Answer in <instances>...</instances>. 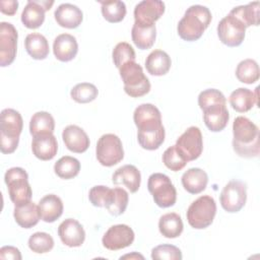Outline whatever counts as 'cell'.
<instances>
[{
    "mask_svg": "<svg viewBox=\"0 0 260 260\" xmlns=\"http://www.w3.org/2000/svg\"><path fill=\"white\" fill-rule=\"evenodd\" d=\"M134 123L138 129L137 140L146 150L157 149L165 141V128L161 123V114L152 104H141L133 114Z\"/></svg>",
    "mask_w": 260,
    "mask_h": 260,
    "instance_id": "obj_1",
    "label": "cell"
},
{
    "mask_svg": "<svg viewBox=\"0 0 260 260\" xmlns=\"http://www.w3.org/2000/svg\"><path fill=\"white\" fill-rule=\"evenodd\" d=\"M233 148L242 157L259 155V128L250 119L239 116L233 123Z\"/></svg>",
    "mask_w": 260,
    "mask_h": 260,
    "instance_id": "obj_2",
    "label": "cell"
},
{
    "mask_svg": "<svg viewBox=\"0 0 260 260\" xmlns=\"http://www.w3.org/2000/svg\"><path fill=\"white\" fill-rule=\"evenodd\" d=\"M211 18V12L206 6L192 5L178 23V35L184 41H197L209 26Z\"/></svg>",
    "mask_w": 260,
    "mask_h": 260,
    "instance_id": "obj_3",
    "label": "cell"
},
{
    "mask_svg": "<svg viewBox=\"0 0 260 260\" xmlns=\"http://www.w3.org/2000/svg\"><path fill=\"white\" fill-rule=\"evenodd\" d=\"M23 120L19 112L13 109H4L0 116L1 152L9 154L15 151L22 131Z\"/></svg>",
    "mask_w": 260,
    "mask_h": 260,
    "instance_id": "obj_4",
    "label": "cell"
},
{
    "mask_svg": "<svg viewBox=\"0 0 260 260\" xmlns=\"http://www.w3.org/2000/svg\"><path fill=\"white\" fill-rule=\"evenodd\" d=\"M125 92L132 98H139L149 92L150 82L143 73L142 67L135 61L128 62L119 68Z\"/></svg>",
    "mask_w": 260,
    "mask_h": 260,
    "instance_id": "obj_5",
    "label": "cell"
},
{
    "mask_svg": "<svg viewBox=\"0 0 260 260\" xmlns=\"http://www.w3.org/2000/svg\"><path fill=\"white\" fill-rule=\"evenodd\" d=\"M216 214V203L209 195H203L193 201L187 210L188 223L196 230L209 226Z\"/></svg>",
    "mask_w": 260,
    "mask_h": 260,
    "instance_id": "obj_6",
    "label": "cell"
},
{
    "mask_svg": "<svg viewBox=\"0 0 260 260\" xmlns=\"http://www.w3.org/2000/svg\"><path fill=\"white\" fill-rule=\"evenodd\" d=\"M4 182L8 188L10 200L14 205L30 201L32 191L28 183V175L22 168L14 167L7 170Z\"/></svg>",
    "mask_w": 260,
    "mask_h": 260,
    "instance_id": "obj_7",
    "label": "cell"
},
{
    "mask_svg": "<svg viewBox=\"0 0 260 260\" xmlns=\"http://www.w3.org/2000/svg\"><path fill=\"white\" fill-rule=\"evenodd\" d=\"M147 188L157 206L168 208L175 205L177 201V191L167 175L161 173L151 174L148 178Z\"/></svg>",
    "mask_w": 260,
    "mask_h": 260,
    "instance_id": "obj_8",
    "label": "cell"
},
{
    "mask_svg": "<svg viewBox=\"0 0 260 260\" xmlns=\"http://www.w3.org/2000/svg\"><path fill=\"white\" fill-rule=\"evenodd\" d=\"M96 159L104 167H113L124 158V150L121 139L113 134L107 133L100 137L95 148Z\"/></svg>",
    "mask_w": 260,
    "mask_h": 260,
    "instance_id": "obj_9",
    "label": "cell"
},
{
    "mask_svg": "<svg viewBox=\"0 0 260 260\" xmlns=\"http://www.w3.org/2000/svg\"><path fill=\"white\" fill-rule=\"evenodd\" d=\"M247 200V186L239 180L230 181L221 190L219 201L221 207L230 213L240 211Z\"/></svg>",
    "mask_w": 260,
    "mask_h": 260,
    "instance_id": "obj_10",
    "label": "cell"
},
{
    "mask_svg": "<svg viewBox=\"0 0 260 260\" xmlns=\"http://www.w3.org/2000/svg\"><path fill=\"white\" fill-rule=\"evenodd\" d=\"M246 26L232 14L224 16L217 24L219 41L228 47H238L245 39Z\"/></svg>",
    "mask_w": 260,
    "mask_h": 260,
    "instance_id": "obj_11",
    "label": "cell"
},
{
    "mask_svg": "<svg viewBox=\"0 0 260 260\" xmlns=\"http://www.w3.org/2000/svg\"><path fill=\"white\" fill-rule=\"evenodd\" d=\"M175 145L187 161L197 159L203 150V138L200 129L196 126L189 127L177 139Z\"/></svg>",
    "mask_w": 260,
    "mask_h": 260,
    "instance_id": "obj_12",
    "label": "cell"
},
{
    "mask_svg": "<svg viewBox=\"0 0 260 260\" xmlns=\"http://www.w3.org/2000/svg\"><path fill=\"white\" fill-rule=\"evenodd\" d=\"M17 30L10 22L0 23V66L10 65L16 56L17 50Z\"/></svg>",
    "mask_w": 260,
    "mask_h": 260,
    "instance_id": "obj_13",
    "label": "cell"
},
{
    "mask_svg": "<svg viewBox=\"0 0 260 260\" xmlns=\"http://www.w3.org/2000/svg\"><path fill=\"white\" fill-rule=\"evenodd\" d=\"M135 235L133 230L127 224H115L105 233L102 243L103 246L111 251H117L132 245Z\"/></svg>",
    "mask_w": 260,
    "mask_h": 260,
    "instance_id": "obj_14",
    "label": "cell"
},
{
    "mask_svg": "<svg viewBox=\"0 0 260 260\" xmlns=\"http://www.w3.org/2000/svg\"><path fill=\"white\" fill-rule=\"evenodd\" d=\"M54 1L29 0L21 13V22L27 28L40 27L45 20V12L51 8Z\"/></svg>",
    "mask_w": 260,
    "mask_h": 260,
    "instance_id": "obj_15",
    "label": "cell"
},
{
    "mask_svg": "<svg viewBox=\"0 0 260 260\" xmlns=\"http://www.w3.org/2000/svg\"><path fill=\"white\" fill-rule=\"evenodd\" d=\"M165 3L159 0H143L134 8L135 22L152 24L165 13Z\"/></svg>",
    "mask_w": 260,
    "mask_h": 260,
    "instance_id": "obj_16",
    "label": "cell"
},
{
    "mask_svg": "<svg viewBox=\"0 0 260 260\" xmlns=\"http://www.w3.org/2000/svg\"><path fill=\"white\" fill-rule=\"evenodd\" d=\"M58 235L61 242L68 247H80L85 240L83 226L73 218L63 220L58 226Z\"/></svg>",
    "mask_w": 260,
    "mask_h": 260,
    "instance_id": "obj_17",
    "label": "cell"
},
{
    "mask_svg": "<svg viewBox=\"0 0 260 260\" xmlns=\"http://www.w3.org/2000/svg\"><path fill=\"white\" fill-rule=\"evenodd\" d=\"M65 146L72 152L82 153L89 147V138L86 132L77 125H68L62 132Z\"/></svg>",
    "mask_w": 260,
    "mask_h": 260,
    "instance_id": "obj_18",
    "label": "cell"
},
{
    "mask_svg": "<svg viewBox=\"0 0 260 260\" xmlns=\"http://www.w3.org/2000/svg\"><path fill=\"white\" fill-rule=\"evenodd\" d=\"M53 52L55 57L61 62L73 60L78 52V44L75 37L69 34L57 36L53 43Z\"/></svg>",
    "mask_w": 260,
    "mask_h": 260,
    "instance_id": "obj_19",
    "label": "cell"
},
{
    "mask_svg": "<svg viewBox=\"0 0 260 260\" xmlns=\"http://www.w3.org/2000/svg\"><path fill=\"white\" fill-rule=\"evenodd\" d=\"M230 114L225 105L216 104L203 110V120L206 127L212 132H219L225 128Z\"/></svg>",
    "mask_w": 260,
    "mask_h": 260,
    "instance_id": "obj_20",
    "label": "cell"
},
{
    "mask_svg": "<svg viewBox=\"0 0 260 260\" xmlns=\"http://www.w3.org/2000/svg\"><path fill=\"white\" fill-rule=\"evenodd\" d=\"M57 23L65 28H76L83 19V13L80 8L70 3L60 4L54 13Z\"/></svg>",
    "mask_w": 260,
    "mask_h": 260,
    "instance_id": "obj_21",
    "label": "cell"
},
{
    "mask_svg": "<svg viewBox=\"0 0 260 260\" xmlns=\"http://www.w3.org/2000/svg\"><path fill=\"white\" fill-rule=\"evenodd\" d=\"M31 150L37 158L41 160H50L57 154V139L53 134L36 136L31 141Z\"/></svg>",
    "mask_w": 260,
    "mask_h": 260,
    "instance_id": "obj_22",
    "label": "cell"
},
{
    "mask_svg": "<svg viewBox=\"0 0 260 260\" xmlns=\"http://www.w3.org/2000/svg\"><path fill=\"white\" fill-rule=\"evenodd\" d=\"M13 216L16 223L23 229H30L35 226L41 218L39 206L31 200L14 205Z\"/></svg>",
    "mask_w": 260,
    "mask_h": 260,
    "instance_id": "obj_23",
    "label": "cell"
},
{
    "mask_svg": "<svg viewBox=\"0 0 260 260\" xmlns=\"http://www.w3.org/2000/svg\"><path fill=\"white\" fill-rule=\"evenodd\" d=\"M230 104L238 113H246L258 104V87L252 91L246 87H239L230 95Z\"/></svg>",
    "mask_w": 260,
    "mask_h": 260,
    "instance_id": "obj_24",
    "label": "cell"
},
{
    "mask_svg": "<svg viewBox=\"0 0 260 260\" xmlns=\"http://www.w3.org/2000/svg\"><path fill=\"white\" fill-rule=\"evenodd\" d=\"M112 181L115 185H125L131 193H135L140 187L141 175L135 166L125 165L115 171Z\"/></svg>",
    "mask_w": 260,
    "mask_h": 260,
    "instance_id": "obj_25",
    "label": "cell"
},
{
    "mask_svg": "<svg viewBox=\"0 0 260 260\" xmlns=\"http://www.w3.org/2000/svg\"><path fill=\"white\" fill-rule=\"evenodd\" d=\"M132 41L135 46L140 50L150 49L156 38V27L155 24H145L135 22L131 29Z\"/></svg>",
    "mask_w": 260,
    "mask_h": 260,
    "instance_id": "obj_26",
    "label": "cell"
},
{
    "mask_svg": "<svg viewBox=\"0 0 260 260\" xmlns=\"http://www.w3.org/2000/svg\"><path fill=\"white\" fill-rule=\"evenodd\" d=\"M39 211L41 219L45 222H54L63 213V202L55 194L44 196L39 202Z\"/></svg>",
    "mask_w": 260,
    "mask_h": 260,
    "instance_id": "obj_27",
    "label": "cell"
},
{
    "mask_svg": "<svg viewBox=\"0 0 260 260\" xmlns=\"http://www.w3.org/2000/svg\"><path fill=\"white\" fill-rule=\"evenodd\" d=\"M208 183V176L205 171L199 168H191L182 176V185L190 194H199L205 190Z\"/></svg>",
    "mask_w": 260,
    "mask_h": 260,
    "instance_id": "obj_28",
    "label": "cell"
},
{
    "mask_svg": "<svg viewBox=\"0 0 260 260\" xmlns=\"http://www.w3.org/2000/svg\"><path fill=\"white\" fill-rule=\"evenodd\" d=\"M171 65V57L161 50L152 51L145 60V68L147 72L154 76H162L167 74Z\"/></svg>",
    "mask_w": 260,
    "mask_h": 260,
    "instance_id": "obj_29",
    "label": "cell"
},
{
    "mask_svg": "<svg viewBox=\"0 0 260 260\" xmlns=\"http://www.w3.org/2000/svg\"><path fill=\"white\" fill-rule=\"evenodd\" d=\"M24 46L27 54L35 60L46 59L50 52L47 39L39 32L28 34L25 38Z\"/></svg>",
    "mask_w": 260,
    "mask_h": 260,
    "instance_id": "obj_30",
    "label": "cell"
},
{
    "mask_svg": "<svg viewBox=\"0 0 260 260\" xmlns=\"http://www.w3.org/2000/svg\"><path fill=\"white\" fill-rule=\"evenodd\" d=\"M54 129L55 120L50 113L41 111L32 115L29 122V133L32 137L46 134H53Z\"/></svg>",
    "mask_w": 260,
    "mask_h": 260,
    "instance_id": "obj_31",
    "label": "cell"
},
{
    "mask_svg": "<svg viewBox=\"0 0 260 260\" xmlns=\"http://www.w3.org/2000/svg\"><path fill=\"white\" fill-rule=\"evenodd\" d=\"M184 225L181 216L176 212H169L160 216L158 220L159 233L169 239L178 238L183 232Z\"/></svg>",
    "mask_w": 260,
    "mask_h": 260,
    "instance_id": "obj_32",
    "label": "cell"
},
{
    "mask_svg": "<svg viewBox=\"0 0 260 260\" xmlns=\"http://www.w3.org/2000/svg\"><path fill=\"white\" fill-rule=\"evenodd\" d=\"M230 14L237 17L247 27L259 24V2L254 1L247 5H241L233 8Z\"/></svg>",
    "mask_w": 260,
    "mask_h": 260,
    "instance_id": "obj_33",
    "label": "cell"
},
{
    "mask_svg": "<svg viewBox=\"0 0 260 260\" xmlns=\"http://www.w3.org/2000/svg\"><path fill=\"white\" fill-rule=\"evenodd\" d=\"M54 171L56 175L64 180L73 179L79 174L80 162L77 158L65 155L60 157L54 165Z\"/></svg>",
    "mask_w": 260,
    "mask_h": 260,
    "instance_id": "obj_34",
    "label": "cell"
},
{
    "mask_svg": "<svg viewBox=\"0 0 260 260\" xmlns=\"http://www.w3.org/2000/svg\"><path fill=\"white\" fill-rule=\"evenodd\" d=\"M260 71L258 63L253 59L241 61L236 68V76L239 81L247 84L255 83L259 79Z\"/></svg>",
    "mask_w": 260,
    "mask_h": 260,
    "instance_id": "obj_35",
    "label": "cell"
},
{
    "mask_svg": "<svg viewBox=\"0 0 260 260\" xmlns=\"http://www.w3.org/2000/svg\"><path fill=\"white\" fill-rule=\"evenodd\" d=\"M99 3L102 5V14L107 21L117 23L124 19L126 15V5L123 1H99Z\"/></svg>",
    "mask_w": 260,
    "mask_h": 260,
    "instance_id": "obj_36",
    "label": "cell"
},
{
    "mask_svg": "<svg viewBox=\"0 0 260 260\" xmlns=\"http://www.w3.org/2000/svg\"><path fill=\"white\" fill-rule=\"evenodd\" d=\"M99 90L96 86L89 82H81L73 86L70 95L73 101L79 104H87L96 99Z\"/></svg>",
    "mask_w": 260,
    "mask_h": 260,
    "instance_id": "obj_37",
    "label": "cell"
},
{
    "mask_svg": "<svg viewBox=\"0 0 260 260\" xmlns=\"http://www.w3.org/2000/svg\"><path fill=\"white\" fill-rule=\"evenodd\" d=\"M28 248L38 254H43L51 251L54 247V240L51 235L44 232H37L28 239Z\"/></svg>",
    "mask_w": 260,
    "mask_h": 260,
    "instance_id": "obj_38",
    "label": "cell"
},
{
    "mask_svg": "<svg viewBox=\"0 0 260 260\" xmlns=\"http://www.w3.org/2000/svg\"><path fill=\"white\" fill-rule=\"evenodd\" d=\"M112 57L115 66L119 69L122 65L131 61H135L136 55L134 49L130 44L126 42H121L118 43L113 49Z\"/></svg>",
    "mask_w": 260,
    "mask_h": 260,
    "instance_id": "obj_39",
    "label": "cell"
},
{
    "mask_svg": "<svg viewBox=\"0 0 260 260\" xmlns=\"http://www.w3.org/2000/svg\"><path fill=\"white\" fill-rule=\"evenodd\" d=\"M88 199L93 206L107 207L113 199V189L103 185L94 186L89 190Z\"/></svg>",
    "mask_w": 260,
    "mask_h": 260,
    "instance_id": "obj_40",
    "label": "cell"
},
{
    "mask_svg": "<svg viewBox=\"0 0 260 260\" xmlns=\"http://www.w3.org/2000/svg\"><path fill=\"white\" fill-rule=\"evenodd\" d=\"M129 201V195L123 188L116 187L113 189V199L106 207L112 215H120L125 212Z\"/></svg>",
    "mask_w": 260,
    "mask_h": 260,
    "instance_id": "obj_41",
    "label": "cell"
},
{
    "mask_svg": "<svg viewBox=\"0 0 260 260\" xmlns=\"http://www.w3.org/2000/svg\"><path fill=\"white\" fill-rule=\"evenodd\" d=\"M162 162L169 170L173 172H178L181 171L188 161L179 152L176 145H173L165 150L162 154Z\"/></svg>",
    "mask_w": 260,
    "mask_h": 260,
    "instance_id": "obj_42",
    "label": "cell"
},
{
    "mask_svg": "<svg viewBox=\"0 0 260 260\" xmlns=\"http://www.w3.org/2000/svg\"><path fill=\"white\" fill-rule=\"evenodd\" d=\"M226 105L225 96L221 91L215 88H208L203 91H201L198 95V105L200 109L203 111L204 109L216 105Z\"/></svg>",
    "mask_w": 260,
    "mask_h": 260,
    "instance_id": "obj_43",
    "label": "cell"
},
{
    "mask_svg": "<svg viewBox=\"0 0 260 260\" xmlns=\"http://www.w3.org/2000/svg\"><path fill=\"white\" fill-rule=\"evenodd\" d=\"M151 258L154 260H181L182 252L174 245L162 244L151 250Z\"/></svg>",
    "mask_w": 260,
    "mask_h": 260,
    "instance_id": "obj_44",
    "label": "cell"
},
{
    "mask_svg": "<svg viewBox=\"0 0 260 260\" xmlns=\"http://www.w3.org/2000/svg\"><path fill=\"white\" fill-rule=\"evenodd\" d=\"M0 258L1 259H12V260H21L20 251L13 246H4L0 249Z\"/></svg>",
    "mask_w": 260,
    "mask_h": 260,
    "instance_id": "obj_45",
    "label": "cell"
},
{
    "mask_svg": "<svg viewBox=\"0 0 260 260\" xmlns=\"http://www.w3.org/2000/svg\"><path fill=\"white\" fill-rule=\"evenodd\" d=\"M18 8L16 0H2L0 1V10L6 15H14Z\"/></svg>",
    "mask_w": 260,
    "mask_h": 260,
    "instance_id": "obj_46",
    "label": "cell"
},
{
    "mask_svg": "<svg viewBox=\"0 0 260 260\" xmlns=\"http://www.w3.org/2000/svg\"><path fill=\"white\" fill-rule=\"evenodd\" d=\"M120 259H144V257L141 254H138L136 252H132L131 254H126L122 257H120Z\"/></svg>",
    "mask_w": 260,
    "mask_h": 260,
    "instance_id": "obj_47",
    "label": "cell"
}]
</instances>
